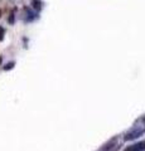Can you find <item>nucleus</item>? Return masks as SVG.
Here are the masks:
<instances>
[{
	"mask_svg": "<svg viewBox=\"0 0 145 151\" xmlns=\"http://www.w3.org/2000/svg\"><path fill=\"white\" fill-rule=\"evenodd\" d=\"M14 65H15V62H9V63H6L5 65H4L3 69H4V70H9V69L14 68Z\"/></svg>",
	"mask_w": 145,
	"mask_h": 151,
	"instance_id": "423d86ee",
	"label": "nucleus"
},
{
	"mask_svg": "<svg viewBox=\"0 0 145 151\" xmlns=\"http://www.w3.org/2000/svg\"><path fill=\"white\" fill-rule=\"evenodd\" d=\"M24 13H25V15H24V22L25 23H32V22H34L37 18H38V13L34 12V10H32L30 8H24Z\"/></svg>",
	"mask_w": 145,
	"mask_h": 151,
	"instance_id": "f257e3e1",
	"label": "nucleus"
},
{
	"mask_svg": "<svg viewBox=\"0 0 145 151\" xmlns=\"http://www.w3.org/2000/svg\"><path fill=\"white\" fill-rule=\"evenodd\" d=\"M4 33H5V29L3 27H0V42L4 39Z\"/></svg>",
	"mask_w": 145,
	"mask_h": 151,
	"instance_id": "0eeeda50",
	"label": "nucleus"
},
{
	"mask_svg": "<svg viewBox=\"0 0 145 151\" xmlns=\"http://www.w3.org/2000/svg\"><path fill=\"white\" fill-rule=\"evenodd\" d=\"M14 22H15V12H12L10 14H9V19H8V23H9V24H10V25H13L14 24Z\"/></svg>",
	"mask_w": 145,
	"mask_h": 151,
	"instance_id": "39448f33",
	"label": "nucleus"
},
{
	"mask_svg": "<svg viewBox=\"0 0 145 151\" xmlns=\"http://www.w3.org/2000/svg\"><path fill=\"white\" fill-rule=\"evenodd\" d=\"M145 132V129H140V127H135V129H133L131 131H129L128 134H126L125 136V140H133V139H136L139 137L140 135H143Z\"/></svg>",
	"mask_w": 145,
	"mask_h": 151,
	"instance_id": "f03ea898",
	"label": "nucleus"
},
{
	"mask_svg": "<svg viewBox=\"0 0 145 151\" xmlns=\"http://www.w3.org/2000/svg\"><path fill=\"white\" fill-rule=\"evenodd\" d=\"M0 17H1V9H0Z\"/></svg>",
	"mask_w": 145,
	"mask_h": 151,
	"instance_id": "6e6552de",
	"label": "nucleus"
},
{
	"mask_svg": "<svg viewBox=\"0 0 145 151\" xmlns=\"http://www.w3.org/2000/svg\"><path fill=\"white\" fill-rule=\"evenodd\" d=\"M144 149H145V142L143 141V142H139V144L130 146V147H128L125 151H143Z\"/></svg>",
	"mask_w": 145,
	"mask_h": 151,
	"instance_id": "7ed1b4c3",
	"label": "nucleus"
},
{
	"mask_svg": "<svg viewBox=\"0 0 145 151\" xmlns=\"http://www.w3.org/2000/svg\"><path fill=\"white\" fill-rule=\"evenodd\" d=\"M32 6H33L34 10H37V13H38L42 9V1L40 0H32Z\"/></svg>",
	"mask_w": 145,
	"mask_h": 151,
	"instance_id": "20e7f679",
	"label": "nucleus"
}]
</instances>
